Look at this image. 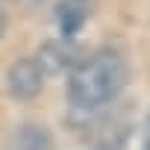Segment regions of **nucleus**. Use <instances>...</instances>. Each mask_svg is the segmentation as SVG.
<instances>
[{
    "label": "nucleus",
    "instance_id": "obj_4",
    "mask_svg": "<svg viewBox=\"0 0 150 150\" xmlns=\"http://www.w3.org/2000/svg\"><path fill=\"white\" fill-rule=\"evenodd\" d=\"M94 12V0H59L56 3V24L65 38H74Z\"/></svg>",
    "mask_w": 150,
    "mask_h": 150
},
{
    "label": "nucleus",
    "instance_id": "obj_3",
    "mask_svg": "<svg viewBox=\"0 0 150 150\" xmlns=\"http://www.w3.org/2000/svg\"><path fill=\"white\" fill-rule=\"evenodd\" d=\"M35 59H38V65H41V71L47 74H68L74 65H77L80 59H83V50L74 44L71 38H56V41H47L38 53H35Z\"/></svg>",
    "mask_w": 150,
    "mask_h": 150
},
{
    "label": "nucleus",
    "instance_id": "obj_5",
    "mask_svg": "<svg viewBox=\"0 0 150 150\" xmlns=\"http://www.w3.org/2000/svg\"><path fill=\"white\" fill-rule=\"evenodd\" d=\"M9 150H53V135L44 124H21L9 141Z\"/></svg>",
    "mask_w": 150,
    "mask_h": 150
},
{
    "label": "nucleus",
    "instance_id": "obj_6",
    "mask_svg": "<svg viewBox=\"0 0 150 150\" xmlns=\"http://www.w3.org/2000/svg\"><path fill=\"white\" fill-rule=\"evenodd\" d=\"M141 135H144V150H150V115L144 118V127H141Z\"/></svg>",
    "mask_w": 150,
    "mask_h": 150
},
{
    "label": "nucleus",
    "instance_id": "obj_2",
    "mask_svg": "<svg viewBox=\"0 0 150 150\" xmlns=\"http://www.w3.org/2000/svg\"><path fill=\"white\" fill-rule=\"evenodd\" d=\"M44 80H47V74L41 71L38 59H18L6 71V91H9V97H15L21 103H30L41 94Z\"/></svg>",
    "mask_w": 150,
    "mask_h": 150
},
{
    "label": "nucleus",
    "instance_id": "obj_8",
    "mask_svg": "<svg viewBox=\"0 0 150 150\" xmlns=\"http://www.w3.org/2000/svg\"><path fill=\"white\" fill-rule=\"evenodd\" d=\"M12 3H18V6H35L38 0H12Z\"/></svg>",
    "mask_w": 150,
    "mask_h": 150
},
{
    "label": "nucleus",
    "instance_id": "obj_7",
    "mask_svg": "<svg viewBox=\"0 0 150 150\" xmlns=\"http://www.w3.org/2000/svg\"><path fill=\"white\" fill-rule=\"evenodd\" d=\"M3 30H6V12H3V6H0V35H3Z\"/></svg>",
    "mask_w": 150,
    "mask_h": 150
},
{
    "label": "nucleus",
    "instance_id": "obj_1",
    "mask_svg": "<svg viewBox=\"0 0 150 150\" xmlns=\"http://www.w3.org/2000/svg\"><path fill=\"white\" fill-rule=\"evenodd\" d=\"M127 77L129 68L118 50H97L68 71V100L77 112H97L124 91Z\"/></svg>",
    "mask_w": 150,
    "mask_h": 150
}]
</instances>
